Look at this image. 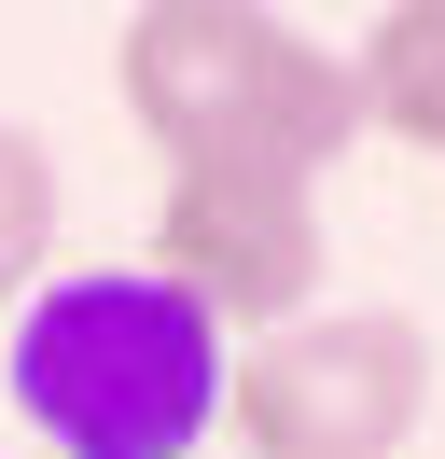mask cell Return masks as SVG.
<instances>
[{
	"mask_svg": "<svg viewBox=\"0 0 445 459\" xmlns=\"http://www.w3.org/2000/svg\"><path fill=\"white\" fill-rule=\"evenodd\" d=\"M153 279L209 320L222 348L250 334H292L334 279V237H320V181H278V168H167L153 195Z\"/></svg>",
	"mask_w": 445,
	"mask_h": 459,
	"instance_id": "4",
	"label": "cell"
},
{
	"mask_svg": "<svg viewBox=\"0 0 445 459\" xmlns=\"http://www.w3.org/2000/svg\"><path fill=\"white\" fill-rule=\"evenodd\" d=\"M222 376L237 348L153 279V264H83L14 307L0 390L56 459H195L222 431Z\"/></svg>",
	"mask_w": 445,
	"mask_h": 459,
	"instance_id": "1",
	"label": "cell"
},
{
	"mask_svg": "<svg viewBox=\"0 0 445 459\" xmlns=\"http://www.w3.org/2000/svg\"><path fill=\"white\" fill-rule=\"evenodd\" d=\"M237 459H404L432 431V320L404 307H306L292 334H250L222 376Z\"/></svg>",
	"mask_w": 445,
	"mask_h": 459,
	"instance_id": "3",
	"label": "cell"
},
{
	"mask_svg": "<svg viewBox=\"0 0 445 459\" xmlns=\"http://www.w3.org/2000/svg\"><path fill=\"white\" fill-rule=\"evenodd\" d=\"M348 98H362L376 140H404V153L445 168V0H389L376 29L348 42Z\"/></svg>",
	"mask_w": 445,
	"mask_h": 459,
	"instance_id": "5",
	"label": "cell"
},
{
	"mask_svg": "<svg viewBox=\"0 0 445 459\" xmlns=\"http://www.w3.org/2000/svg\"><path fill=\"white\" fill-rule=\"evenodd\" d=\"M111 98L126 126L167 153V168H334L362 140V98H348V56L306 42L292 14L265 0H139L111 29Z\"/></svg>",
	"mask_w": 445,
	"mask_h": 459,
	"instance_id": "2",
	"label": "cell"
},
{
	"mask_svg": "<svg viewBox=\"0 0 445 459\" xmlns=\"http://www.w3.org/2000/svg\"><path fill=\"white\" fill-rule=\"evenodd\" d=\"M42 279H56V153L42 126L0 112V307H28Z\"/></svg>",
	"mask_w": 445,
	"mask_h": 459,
	"instance_id": "6",
	"label": "cell"
}]
</instances>
